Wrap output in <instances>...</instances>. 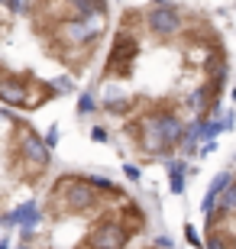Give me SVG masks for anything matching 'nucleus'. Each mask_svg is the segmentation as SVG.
Returning <instances> with one entry per match:
<instances>
[{
	"label": "nucleus",
	"instance_id": "nucleus-1",
	"mask_svg": "<svg viewBox=\"0 0 236 249\" xmlns=\"http://www.w3.org/2000/svg\"><path fill=\"white\" fill-rule=\"evenodd\" d=\"M230 81V42L210 10L133 0L110 19L81 110L129 162L162 165L188 156L214 126Z\"/></svg>",
	"mask_w": 236,
	"mask_h": 249
},
{
	"label": "nucleus",
	"instance_id": "nucleus-2",
	"mask_svg": "<svg viewBox=\"0 0 236 249\" xmlns=\"http://www.w3.org/2000/svg\"><path fill=\"white\" fill-rule=\"evenodd\" d=\"M110 19V0H0V107L33 117L81 91Z\"/></svg>",
	"mask_w": 236,
	"mask_h": 249
},
{
	"label": "nucleus",
	"instance_id": "nucleus-3",
	"mask_svg": "<svg viewBox=\"0 0 236 249\" xmlns=\"http://www.w3.org/2000/svg\"><path fill=\"white\" fill-rule=\"evenodd\" d=\"M143 194L94 172H58L19 223L13 249H129L152 236Z\"/></svg>",
	"mask_w": 236,
	"mask_h": 249
},
{
	"label": "nucleus",
	"instance_id": "nucleus-4",
	"mask_svg": "<svg viewBox=\"0 0 236 249\" xmlns=\"http://www.w3.org/2000/svg\"><path fill=\"white\" fill-rule=\"evenodd\" d=\"M55 175L52 149L26 113L0 107V243L36 207Z\"/></svg>",
	"mask_w": 236,
	"mask_h": 249
},
{
	"label": "nucleus",
	"instance_id": "nucleus-5",
	"mask_svg": "<svg viewBox=\"0 0 236 249\" xmlns=\"http://www.w3.org/2000/svg\"><path fill=\"white\" fill-rule=\"evenodd\" d=\"M204 249H236V168L223 175L220 188L210 194L204 223H200Z\"/></svg>",
	"mask_w": 236,
	"mask_h": 249
},
{
	"label": "nucleus",
	"instance_id": "nucleus-6",
	"mask_svg": "<svg viewBox=\"0 0 236 249\" xmlns=\"http://www.w3.org/2000/svg\"><path fill=\"white\" fill-rule=\"evenodd\" d=\"M129 249H168V243H162V240H159V236H155V233H152V236H145V240L133 243V246H129Z\"/></svg>",
	"mask_w": 236,
	"mask_h": 249
}]
</instances>
